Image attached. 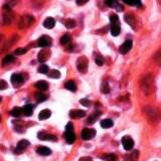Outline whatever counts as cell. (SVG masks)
<instances>
[{
	"label": "cell",
	"instance_id": "603a6c76",
	"mask_svg": "<svg viewBox=\"0 0 161 161\" xmlns=\"http://www.w3.org/2000/svg\"><path fill=\"white\" fill-rule=\"evenodd\" d=\"M139 156V151L138 150H134L133 152L129 154V156L127 158V161H137Z\"/></svg>",
	"mask_w": 161,
	"mask_h": 161
},
{
	"label": "cell",
	"instance_id": "ffe728a7",
	"mask_svg": "<svg viewBox=\"0 0 161 161\" xmlns=\"http://www.w3.org/2000/svg\"><path fill=\"white\" fill-rule=\"evenodd\" d=\"M100 125H101L102 128H111L113 125H114V123H113V121L111 120V119H104V120L101 121V123H100Z\"/></svg>",
	"mask_w": 161,
	"mask_h": 161
},
{
	"label": "cell",
	"instance_id": "836d02e7",
	"mask_svg": "<svg viewBox=\"0 0 161 161\" xmlns=\"http://www.w3.org/2000/svg\"><path fill=\"white\" fill-rule=\"evenodd\" d=\"M106 4L110 7H114L118 4V0H106Z\"/></svg>",
	"mask_w": 161,
	"mask_h": 161
},
{
	"label": "cell",
	"instance_id": "d6986e66",
	"mask_svg": "<svg viewBox=\"0 0 161 161\" xmlns=\"http://www.w3.org/2000/svg\"><path fill=\"white\" fill-rule=\"evenodd\" d=\"M51 111L47 110V109H44V110L41 111L40 113H39L38 119H39V120H46V119H49V117H51Z\"/></svg>",
	"mask_w": 161,
	"mask_h": 161
},
{
	"label": "cell",
	"instance_id": "60d3db41",
	"mask_svg": "<svg viewBox=\"0 0 161 161\" xmlns=\"http://www.w3.org/2000/svg\"><path fill=\"white\" fill-rule=\"evenodd\" d=\"M16 1H17V0H7V4L6 5H8L9 7H11L14 4H16Z\"/></svg>",
	"mask_w": 161,
	"mask_h": 161
},
{
	"label": "cell",
	"instance_id": "8992f818",
	"mask_svg": "<svg viewBox=\"0 0 161 161\" xmlns=\"http://www.w3.org/2000/svg\"><path fill=\"white\" fill-rule=\"evenodd\" d=\"M95 135H96V131L94 129L85 128L82 131V138H83V140H91L94 138Z\"/></svg>",
	"mask_w": 161,
	"mask_h": 161
},
{
	"label": "cell",
	"instance_id": "2e32d148",
	"mask_svg": "<svg viewBox=\"0 0 161 161\" xmlns=\"http://www.w3.org/2000/svg\"><path fill=\"white\" fill-rule=\"evenodd\" d=\"M35 88L38 89L40 92L46 91V90L49 89V84H47L46 81H38L37 83L35 84Z\"/></svg>",
	"mask_w": 161,
	"mask_h": 161
},
{
	"label": "cell",
	"instance_id": "5b68a950",
	"mask_svg": "<svg viewBox=\"0 0 161 161\" xmlns=\"http://www.w3.org/2000/svg\"><path fill=\"white\" fill-rule=\"evenodd\" d=\"M51 38L47 35H43L41 37L38 38L37 40V46L40 47H47L51 46Z\"/></svg>",
	"mask_w": 161,
	"mask_h": 161
},
{
	"label": "cell",
	"instance_id": "cb8c5ba5",
	"mask_svg": "<svg viewBox=\"0 0 161 161\" xmlns=\"http://www.w3.org/2000/svg\"><path fill=\"white\" fill-rule=\"evenodd\" d=\"M71 43V37L70 35H68V34H65L64 36H62V38H60V44L64 46H68V44Z\"/></svg>",
	"mask_w": 161,
	"mask_h": 161
},
{
	"label": "cell",
	"instance_id": "1f68e13d",
	"mask_svg": "<svg viewBox=\"0 0 161 161\" xmlns=\"http://www.w3.org/2000/svg\"><path fill=\"white\" fill-rule=\"evenodd\" d=\"M104 160H106V161H116V159H117V157H116V155L115 154H107V155H105V156H103L102 157Z\"/></svg>",
	"mask_w": 161,
	"mask_h": 161
},
{
	"label": "cell",
	"instance_id": "9c48e42d",
	"mask_svg": "<svg viewBox=\"0 0 161 161\" xmlns=\"http://www.w3.org/2000/svg\"><path fill=\"white\" fill-rule=\"evenodd\" d=\"M11 83L14 87L20 86L23 83V76L20 74H13L11 76Z\"/></svg>",
	"mask_w": 161,
	"mask_h": 161
},
{
	"label": "cell",
	"instance_id": "4dcf8cb0",
	"mask_svg": "<svg viewBox=\"0 0 161 161\" xmlns=\"http://www.w3.org/2000/svg\"><path fill=\"white\" fill-rule=\"evenodd\" d=\"M35 99H36V102H37V103H41V102L46 101V97L44 96L43 94H41V93H36L35 94Z\"/></svg>",
	"mask_w": 161,
	"mask_h": 161
},
{
	"label": "cell",
	"instance_id": "7a4b0ae2",
	"mask_svg": "<svg viewBox=\"0 0 161 161\" xmlns=\"http://www.w3.org/2000/svg\"><path fill=\"white\" fill-rule=\"evenodd\" d=\"M76 68H78L79 72L85 73L87 71V68H88V60L85 57H80L78 60V62H76Z\"/></svg>",
	"mask_w": 161,
	"mask_h": 161
},
{
	"label": "cell",
	"instance_id": "52a82bcc",
	"mask_svg": "<svg viewBox=\"0 0 161 161\" xmlns=\"http://www.w3.org/2000/svg\"><path fill=\"white\" fill-rule=\"evenodd\" d=\"M131 49H132V40L127 39L122 46H120V47H119V51H120V54H126L127 52L131 51Z\"/></svg>",
	"mask_w": 161,
	"mask_h": 161
},
{
	"label": "cell",
	"instance_id": "f546056e",
	"mask_svg": "<svg viewBox=\"0 0 161 161\" xmlns=\"http://www.w3.org/2000/svg\"><path fill=\"white\" fill-rule=\"evenodd\" d=\"M37 72L39 74H43V75H46V74L49 73V67H47L46 65H41L40 67L37 68Z\"/></svg>",
	"mask_w": 161,
	"mask_h": 161
},
{
	"label": "cell",
	"instance_id": "b9f144b4",
	"mask_svg": "<svg viewBox=\"0 0 161 161\" xmlns=\"http://www.w3.org/2000/svg\"><path fill=\"white\" fill-rule=\"evenodd\" d=\"M114 8L117 9V11H123V10H124V7L122 6V5H120V4H117Z\"/></svg>",
	"mask_w": 161,
	"mask_h": 161
},
{
	"label": "cell",
	"instance_id": "ac0fdd59",
	"mask_svg": "<svg viewBox=\"0 0 161 161\" xmlns=\"http://www.w3.org/2000/svg\"><path fill=\"white\" fill-rule=\"evenodd\" d=\"M32 112H33V107H32V105H30V104L25 105V106L22 108V113L25 116H27V117L32 115Z\"/></svg>",
	"mask_w": 161,
	"mask_h": 161
},
{
	"label": "cell",
	"instance_id": "9a60e30c",
	"mask_svg": "<svg viewBox=\"0 0 161 161\" xmlns=\"http://www.w3.org/2000/svg\"><path fill=\"white\" fill-rule=\"evenodd\" d=\"M101 114H102V112L101 111H96V112H94V114L93 115H91L90 117L88 118V120H87V123L88 124H94L95 123V121H97V119L101 116Z\"/></svg>",
	"mask_w": 161,
	"mask_h": 161
},
{
	"label": "cell",
	"instance_id": "484cf974",
	"mask_svg": "<svg viewBox=\"0 0 161 161\" xmlns=\"http://www.w3.org/2000/svg\"><path fill=\"white\" fill-rule=\"evenodd\" d=\"M65 88L71 92H76V86L73 81H68L65 83Z\"/></svg>",
	"mask_w": 161,
	"mask_h": 161
},
{
	"label": "cell",
	"instance_id": "3957f363",
	"mask_svg": "<svg viewBox=\"0 0 161 161\" xmlns=\"http://www.w3.org/2000/svg\"><path fill=\"white\" fill-rule=\"evenodd\" d=\"M33 22V17L30 16V15H24V16L21 17L19 21V27L20 28H25V27H28L30 26L31 23Z\"/></svg>",
	"mask_w": 161,
	"mask_h": 161
},
{
	"label": "cell",
	"instance_id": "5bb4252c",
	"mask_svg": "<svg viewBox=\"0 0 161 161\" xmlns=\"http://www.w3.org/2000/svg\"><path fill=\"white\" fill-rule=\"evenodd\" d=\"M54 24H55V21L52 17H47L43 21V26L46 28H47V29H51V28H54Z\"/></svg>",
	"mask_w": 161,
	"mask_h": 161
},
{
	"label": "cell",
	"instance_id": "74e56055",
	"mask_svg": "<svg viewBox=\"0 0 161 161\" xmlns=\"http://www.w3.org/2000/svg\"><path fill=\"white\" fill-rule=\"evenodd\" d=\"M95 62H96V64L98 65H104V60H103V59L101 57H97L96 60H95Z\"/></svg>",
	"mask_w": 161,
	"mask_h": 161
},
{
	"label": "cell",
	"instance_id": "7402d4cb",
	"mask_svg": "<svg viewBox=\"0 0 161 161\" xmlns=\"http://www.w3.org/2000/svg\"><path fill=\"white\" fill-rule=\"evenodd\" d=\"M15 60V57H13V55H6V57H4L3 60H2V65H10L11 62H13Z\"/></svg>",
	"mask_w": 161,
	"mask_h": 161
},
{
	"label": "cell",
	"instance_id": "4316f807",
	"mask_svg": "<svg viewBox=\"0 0 161 161\" xmlns=\"http://www.w3.org/2000/svg\"><path fill=\"white\" fill-rule=\"evenodd\" d=\"M123 1L131 6H141V0H123Z\"/></svg>",
	"mask_w": 161,
	"mask_h": 161
},
{
	"label": "cell",
	"instance_id": "f35d334b",
	"mask_svg": "<svg viewBox=\"0 0 161 161\" xmlns=\"http://www.w3.org/2000/svg\"><path fill=\"white\" fill-rule=\"evenodd\" d=\"M73 129H74V125H73V123H68L67 124V127H65V130L67 131H73Z\"/></svg>",
	"mask_w": 161,
	"mask_h": 161
},
{
	"label": "cell",
	"instance_id": "e575fe53",
	"mask_svg": "<svg viewBox=\"0 0 161 161\" xmlns=\"http://www.w3.org/2000/svg\"><path fill=\"white\" fill-rule=\"evenodd\" d=\"M26 51H27V49H25V47H19V49H17L16 51H15V54L21 55V54H24Z\"/></svg>",
	"mask_w": 161,
	"mask_h": 161
},
{
	"label": "cell",
	"instance_id": "e0dca14e",
	"mask_svg": "<svg viewBox=\"0 0 161 161\" xmlns=\"http://www.w3.org/2000/svg\"><path fill=\"white\" fill-rule=\"evenodd\" d=\"M38 138L40 140H44V141H55L57 140V137L55 136L49 135V134H46V133L38 134Z\"/></svg>",
	"mask_w": 161,
	"mask_h": 161
},
{
	"label": "cell",
	"instance_id": "44dd1931",
	"mask_svg": "<svg viewBox=\"0 0 161 161\" xmlns=\"http://www.w3.org/2000/svg\"><path fill=\"white\" fill-rule=\"evenodd\" d=\"M22 114H23L22 108H19V107H14L10 111V115L13 116V117H20Z\"/></svg>",
	"mask_w": 161,
	"mask_h": 161
},
{
	"label": "cell",
	"instance_id": "4fadbf2b",
	"mask_svg": "<svg viewBox=\"0 0 161 161\" xmlns=\"http://www.w3.org/2000/svg\"><path fill=\"white\" fill-rule=\"evenodd\" d=\"M65 141H67L68 144H73L76 140V135L75 133H74V131H65Z\"/></svg>",
	"mask_w": 161,
	"mask_h": 161
},
{
	"label": "cell",
	"instance_id": "f1b7e54d",
	"mask_svg": "<svg viewBox=\"0 0 161 161\" xmlns=\"http://www.w3.org/2000/svg\"><path fill=\"white\" fill-rule=\"evenodd\" d=\"M101 92L103 94H109L110 93V87H109V84H108L107 82H104V83L102 84Z\"/></svg>",
	"mask_w": 161,
	"mask_h": 161
},
{
	"label": "cell",
	"instance_id": "ba28073f",
	"mask_svg": "<svg viewBox=\"0 0 161 161\" xmlns=\"http://www.w3.org/2000/svg\"><path fill=\"white\" fill-rule=\"evenodd\" d=\"M29 146V142L27 141V140H21V141L18 142L17 146H16V149H15V153H17V154H20L23 150H25L27 147Z\"/></svg>",
	"mask_w": 161,
	"mask_h": 161
},
{
	"label": "cell",
	"instance_id": "83f0119b",
	"mask_svg": "<svg viewBox=\"0 0 161 161\" xmlns=\"http://www.w3.org/2000/svg\"><path fill=\"white\" fill-rule=\"evenodd\" d=\"M76 20H74V19H67L65 21V27L68 28V29H71V28H74L76 26Z\"/></svg>",
	"mask_w": 161,
	"mask_h": 161
},
{
	"label": "cell",
	"instance_id": "ee69618b",
	"mask_svg": "<svg viewBox=\"0 0 161 161\" xmlns=\"http://www.w3.org/2000/svg\"><path fill=\"white\" fill-rule=\"evenodd\" d=\"M0 120H1V117H0Z\"/></svg>",
	"mask_w": 161,
	"mask_h": 161
},
{
	"label": "cell",
	"instance_id": "7c38bea8",
	"mask_svg": "<svg viewBox=\"0 0 161 161\" xmlns=\"http://www.w3.org/2000/svg\"><path fill=\"white\" fill-rule=\"evenodd\" d=\"M36 152H37L39 155H41V156H49V155L51 154V150L49 148H47V147H44V146L37 147Z\"/></svg>",
	"mask_w": 161,
	"mask_h": 161
},
{
	"label": "cell",
	"instance_id": "7bdbcfd3",
	"mask_svg": "<svg viewBox=\"0 0 161 161\" xmlns=\"http://www.w3.org/2000/svg\"><path fill=\"white\" fill-rule=\"evenodd\" d=\"M1 101H2V98H1V97H0V102H1Z\"/></svg>",
	"mask_w": 161,
	"mask_h": 161
},
{
	"label": "cell",
	"instance_id": "277c9868",
	"mask_svg": "<svg viewBox=\"0 0 161 161\" xmlns=\"http://www.w3.org/2000/svg\"><path fill=\"white\" fill-rule=\"evenodd\" d=\"M122 144H123L124 149L127 150V151H129V150H132V149H133V147H134L133 139H132L131 137H129V136H124L123 137Z\"/></svg>",
	"mask_w": 161,
	"mask_h": 161
},
{
	"label": "cell",
	"instance_id": "ab89813d",
	"mask_svg": "<svg viewBox=\"0 0 161 161\" xmlns=\"http://www.w3.org/2000/svg\"><path fill=\"white\" fill-rule=\"evenodd\" d=\"M88 1L89 0H76V4H78L79 6H82V5H85Z\"/></svg>",
	"mask_w": 161,
	"mask_h": 161
},
{
	"label": "cell",
	"instance_id": "6da1fadb",
	"mask_svg": "<svg viewBox=\"0 0 161 161\" xmlns=\"http://www.w3.org/2000/svg\"><path fill=\"white\" fill-rule=\"evenodd\" d=\"M110 22H111V34L113 36H118L120 33L121 27L119 23V17L117 14L110 15Z\"/></svg>",
	"mask_w": 161,
	"mask_h": 161
},
{
	"label": "cell",
	"instance_id": "d590c367",
	"mask_svg": "<svg viewBox=\"0 0 161 161\" xmlns=\"http://www.w3.org/2000/svg\"><path fill=\"white\" fill-rule=\"evenodd\" d=\"M7 88H8V84H7L4 80L0 81V90L3 91V90H6Z\"/></svg>",
	"mask_w": 161,
	"mask_h": 161
},
{
	"label": "cell",
	"instance_id": "8fae6325",
	"mask_svg": "<svg viewBox=\"0 0 161 161\" xmlns=\"http://www.w3.org/2000/svg\"><path fill=\"white\" fill-rule=\"evenodd\" d=\"M86 116V111L84 110H73L70 112V117L72 119H80Z\"/></svg>",
	"mask_w": 161,
	"mask_h": 161
},
{
	"label": "cell",
	"instance_id": "30bf717a",
	"mask_svg": "<svg viewBox=\"0 0 161 161\" xmlns=\"http://www.w3.org/2000/svg\"><path fill=\"white\" fill-rule=\"evenodd\" d=\"M37 55H38V60H39V62H46V60L49 59L51 51H49V49H41V51L38 52Z\"/></svg>",
	"mask_w": 161,
	"mask_h": 161
},
{
	"label": "cell",
	"instance_id": "d6a6232c",
	"mask_svg": "<svg viewBox=\"0 0 161 161\" xmlns=\"http://www.w3.org/2000/svg\"><path fill=\"white\" fill-rule=\"evenodd\" d=\"M125 21L127 22V23H129L130 25L133 26V24H134V17L132 16V15L126 14L125 15Z\"/></svg>",
	"mask_w": 161,
	"mask_h": 161
},
{
	"label": "cell",
	"instance_id": "8d00e7d4",
	"mask_svg": "<svg viewBox=\"0 0 161 161\" xmlns=\"http://www.w3.org/2000/svg\"><path fill=\"white\" fill-rule=\"evenodd\" d=\"M80 103L85 107H89L90 105H91V102H90L88 99H82V100H80Z\"/></svg>",
	"mask_w": 161,
	"mask_h": 161
},
{
	"label": "cell",
	"instance_id": "d4e9b609",
	"mask_svg": "<svg viewBox=\"0 0 161 161\" xmlns=\"http://www.w3.org/2000/svg\"><path fill=\"white\" fill-rule=\"evenodd\" d=\"M47 75H49V78H51V79H60V71H57V70H51V71H49V72L47 73Z\"/></svg>",
	"mask_w": 161,
	"mask_h": 161
}]
</instances>
